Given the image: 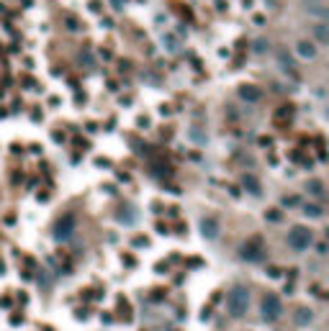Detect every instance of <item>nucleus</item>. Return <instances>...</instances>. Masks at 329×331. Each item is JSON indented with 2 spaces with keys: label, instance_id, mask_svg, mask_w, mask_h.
I'll return each instance as SVG.
<instances>
[{
  "label": "nucleus",
  "instance_id": "nucleus-16",
  "mask_svg": "<svg viewBox=\"0 0 329 331\" xmlns=\"http://www.w3.org/2000/svg\"><path fill=\"white\" fill-rule=\"evenodd\" d=\"M268 49H270V44L265 41V39H257V41H255V51H257V54H262V51H268Z\"/></svg>",
  "mask_w": 329,
  "mask_h": 331
},
{
  "label": "nucleus",
  "instance_id": "nucleus-11",
  "mask_svg": "<svg viewBox=\"0 0 329 331\" xmlns=\"http://www.w3.org/2000/svg\"><path fill=\"white\" fill-rule=\"evenodd\" d=\"M311 318H314V313L309 311V308H298L296 311V316H293V321L298 326H306V324H311Z\"/></svg>",
  "mask_w": 329,
  "mask_h": 331
},
{
  "label": "nucleus",
  "instance_id": "nucleus-2",
  "mask_svg": "<svg viewBox=\"0 0 329 331\" xmlns=\"http://www.w3.org/2000/svg\"><path fill=\"white\" fill-rule=\"evenodd\" d=\"M314 244V234H311V229H306V226H296V229H291L288 231V247L291 249H296V252H304V249H309Z\"/></svg>",
  "mask_w": 329,
  "mask_h": 331
},
{
  "label": "nucleus",
  "instance_id": "nucleus-9",
  "mask_svg": "<svg viewBox=\"0 0 329 331\" xmlns=\"http://www.w3.org/2000/svg\"><path fill=\"white\" fill-rule=\"evenodd\" d=\"M311 33H314V39H316L319 44H329V26H327L324 21L314 23V26H311Z\"/></svg>",
  "mask_w": 329,
  "mask_h": 331
},
{
  "label": "nucleus",
  "instance_id": "nucleus-15",
  "mask_svg": "<svg viewBox=\"0 0 329 331\" xmlns=\"http://www.w3.org/2000/svg\"><path fill=\"white\" fill-rule=\"evenodd\" d=\"M257 249H260V244H257V241H255V244H250V247L244 244V252H242V254H244V257H250V259H257V257H260V252H257Z\"/></svg>",
  "mask_w": 329,
  "mask_h": 331
},
{
  "label": "nucleus",
  "instance_id": "nucleus-7",
  "mask_svg": "<svg viewBox=\"0 0 329 331\" xmlns=\"http://www.w3.org/2000/svg\"><path fill=\"white\" fill-rule=\"evenodd\" d=\"M304 8H306V13H309V16H314V18H319V21H324L327 16H329L327 5L322 3V0H306Z\"/></svg>",
  "mask_w": 329,
  "mask_h": 331
},
{
  "label": "nucleus",
  "instance_id": "nucleus-13",
  "mask_svg": "<svg viewBox=\"0 0 329 331\" xmlns=\"http://www.w3.org/2000/svg\"><path fill=\"white\" fill-rule=\"evenodd\" d=\"M304 216H309V218H322L324 216V208L319 203H309V205H304Z\"/></svg>",
  "mask_w": 329,
  "mask_h": 331
},
{
  "label": "nucleus",
  "instance_id": "nucleus-6",
  "mask_svg": "<svg viewBox=\"0 0 329 331\" xmlns=\"http://www.w3.org/2000/svg\"><path fill=\"white\" fill-rule=\"evenodd\" d=\"M75 226H77L75 216H65L57 223V239H70L72 234H75Z\"/></svg>",
  "mask_w": 329,
  "mask_h": 331
},
{
  "label": "nucleus",
  "instance_id": "nucleus-8",
  "mask_svg": "<svg viewBox=\"0 0 329 331\" xmlns=\"http://www.w3.org/2000/svg\"><path fill=\"white\" fill-rule=\"evenodd\" d=\"M239 98L247 100V103H257L262 98V90H260V87H255V85H242L239 87Z\"/></svg>",
  "mask_w": 329,
  "mask_h": 331
},
{
  "label": "nucleus",
  "instance_id": "nucleus-18",
  "mask_svg": "<svg viewBox=\"0 0 329 331\" xmlns=\"http://www.w3.org/2000/svg\"><path fill=\"white\" fill-rule=\"evenodd\" d=\"M162 44H167V49H170V51H175V49H178V41L172 39V36H162Z\"/></svg>",
  "mask_w": 329,
  "mask_h": 331
},
{
  "label": "nucleus",
  "instance_id": "nucleus-5",
  "mask_svg": "<svg viewBox=\"0 0 329 331\" xmlns=\"http://www.w3.org/2000/svg\"><path fill=\"white\" fill-rule=\"evenodd\" d=\"M296 54H298L301 59H306V62L316 59V44H314V41H309V39L296 41Z\"/></svg>",
  "mask_w": 329,
  "mask_h": 331
},
{
  "label": "nucleus",
  "instance_id": "nucleus-10",
  "mask_svg": "<svg viewBox=\"0 0 329 331\" xmlns=\"http://www.w3.org/2000/svg\"><path fill=\"white\" fill-rule=\"evenodd\" d=\"M242 185H244V187H247V190H250L252 195H260V193H262L260 180H257L255 175H244V177H242Z\"/></svg>",
  "mask_w": 329,
  "mask_h": 331
},
{
  "label": "nucleus",
  "instance_id": "nucleus-4",
  "mask_svg": "<svg viewBox=\"0 0 329 331\" xmlns=\"http://www.w3.org/2000/svg\"><path fill=\"white\" fill-rule=\"evenodd\" d=\"M219 231H221L219 218H214V216H203V218H201V234H203L206 239H216Z\"/></svg>",
  "mask_w": 329,
  "mask_h": 331
},
{
  "label": "nucleus",
  "instance_id": "nucleus-1",
  "mask_svg": "<svg viewBox=\"0 0 329 331\" xmlns=\"http://www.w3.org/2000/svg\"><path fill=\"white\" fill-rule=\"evenodd\" d=\"M226 308H229V313L234 318H242L247 308H250V290L247 288H234L229 293V298H226Z\"/></svg>",
  "mask_w": 329,
  "mask_h": 331
},
{
  "label": "nucleus",
  "instance_id": "nucleus-14",
  "mask_svg": "<svg viewBox=\"0 0 329 331\" xmlns=\"http://www.w3.org/2000/svg\"><path fill=\"white\" fill-rule=\"evenodd\" d=\"M306 190H309V195H314V198H322V195H324V182L322 180H311L306 185Z\"/></svg>",
  "mask_w": 329,
  "mask_h": 331
},
{
  "label": "nucleus",
  "instance_id": "nucleus-12",
  "mask_svg": "<svg viewBox=\"0 0 329 331\" xmlns=\"http://www.w3.org/2000/svg\"><path fill=\"white\" fill-rule=\"evenodd\" d=\"M278 65H280V69H283V72H291V75L296 72L293 62H291V57L286 54V51H278Z\"/></svg>",
  "mask_w": 329,
  "mask_h": 331
},
{
  "label": "nucleus",
  "instance_id": "nucleus-3",
  "mask_svg": "<svg viewBox=\"0 0 329 331\" xmlns=\"http://www.w3.org/2000/svg\"><path fill=\"white\" fill-rule=\"evenodd\" d=\"M260 311H262V318H265V321H278V318L283 316V303H280L278 295L268 293V295L262 298V303H260Z\"/></svg>",
  "mask_w": 329,
  "mask_h": 331
},
{
  "label": "nucleus",
  "instance_id": "nucleus-17",
  "mask_svg": "<svg viewBox=\"0 0 329 331\" xmlns=\"http://www.w3.org/2000/svg\"><path fill=\"white\" fill-rule=\"evenodd\" d=\"M190 139H193V141H198V144H206V133H201L198 129H193V131H190Z\"/></svg>",
  "mask_w": 329,
  "mask_h": 331
}]
</instances>
